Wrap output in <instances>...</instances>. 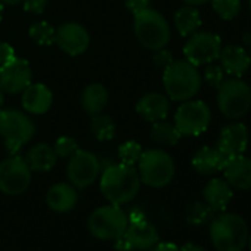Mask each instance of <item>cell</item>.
<instances>
[{
  "label": "cell",
  "instance_id": "obj_29",
  "mask_svg": "<svg viewBox=\"0 0 251 251\" xmlns=\"http://www.w3.org/2000/svg\"><path fill=\"white\" fill-rule=\"evenodd\" d=\"M214 210L208 207L205 202L201 201H194L188 208H186V222L192 226H201L210 222L214 217Z\"/></svg>",
  "mask_w": 251,
  "mask_h": 251
},
{
  "label": "cell",
  "instance_id": "obj_16",
  "mask_svg": "<svg viewBox=\"0 0 251 251\" xmlns=\"http://www.w3.org/2000/svg\"><path fill=\"white\" fill-rule=\"evenodd\" d=\"M123 238L127 241L130 251H148L160 241L157 227L145 217L138 220H129L127 229H126Z\"/></svg>",
  "mask_w": 251,
  "mask_h": 251
},
{
  "label": "cell",
  "instance_id": "obj_27",
  "mask_svg": "<svg viewBox=\"0 0 251 251\" xmlns=\"http://www.w3.org/2000/svg\"><path fill=\"white\" fill-rule=\"evenodd\" d=\"M150 138L152 142L163 145V147H175L182 139L180 132L175 126V123H169L166 120H160L152 123V127L150 132Z\"/></svg>",
  "mask_w": 251,
  "mask_h": 251
},
{
  "label": "cell",
  "instance_id": "obj_5",
  "mask_svg": "<svg viewBox=\"0 0 251 251\" xmlns=\"http://www.w3.org/2000/svg\"><path fill=\"white\" fill-rule=\"evenodd\" d=\"M136 166L141 182L154 189L166 188L176 175L175 160L164 150L154 148L144 151Z\"/></svg>",
  "mask_w": 251,
  "mask_h": 251
},
{
  "label": "cell",
  "instance_id": "obj_8",
  "mask_svg": "<svg viewBox=\"0 0 251 251\" xmlns=\"http://www.w3.org/2000/svg\"><path fill=\"white\" fill-rule=\"evenodd\" d=\"M216 103L223 117L239 120L251 109V87L238 77L225 78L217 87Z\"/></svg>",
  "mask_w": 251,
  "mask_h": 251
},
{
  "label": "cell",
  "instance_id": "obj_25",
  "mask_svg": "<svg viewBox=\"0 0 251 251\" xmlns=\"http://www.w3.org/2000/svg\"><path fill=\"white\" fill-rule=\"evenodd\" d=\"M108 103V90L100 83H90L81 93V106L89 115L100 114Z\"/></svg>",
  "mask_w": 251,
  "mask_h": 251
},
{
  "label": "cell",
  "instance_id": "obj_34",
  "mask_svg": "<svg viewBox=\"0 0 251 251\" xmlns=\"http://www.w3.org/2000/svg\"><path fill=\"white\" fill-rule=\"evenodd\" d=\"M78 150L75 139L70 138V136H61L56 139L53 151L58 155V158H70L75 151Z\"/></svg>",
  "mask_w": 251,
  "mask_h": 251
},
{
  "label": "cell",
  "instance_id": "obj_20",
  "mask_svg": "<svg viewBox=\"0 0 251 251\" xmlns=\"http://www.w3.org/2000/svg\"><path fill=\"white\" fill-rule=\"evenodd\" d=\"M170 111V102L167 95L151 92L144 95L136 103V112L139 117L150 123H155L160 120H166Z\"/></svg>",
  "mask_w": 251,
  "mask_h": 251
},
{
  "label": "cell",
  "instance_id": "obj_12",
  "mask_svg": "<svg viewBox=\"0 0 251 251\" xmlns=\"http://www.w3.org/2000/svg\"><path fill=\"white\" fill-rule=\"evenodd\" d=\"M99 158L86 150H77L68 160L67 176L70 183L77 189H86L92 186L100 176Z\"/></svg>",
  "mask_w": 251,
  "mask_h": 251
},
{
  "label": "cell",
  "instance_id": "obj_24",
  "mask_svg": "<svg viewBox=\"0 0 251 251\" xmlns=\"http://www.w3.org/2000/svg\"><path fill=\"white\" fill-rule=\"evenodd\" d=\"M24 158L28 167L31 169V172H37V173L50 172L56 166V161H58V155L55 154L53 148L45 142L33 145L27 151V155Z\"/></svg>",
  "mask_w": 251,
  "mask_h": 251
},
{
  "label": "cell",
  "instance_id": "obj_47",
  "mask_svg": "<svg viewBox=\"0 0 251 251\" xmlns=\"http://www.w3.org/2000/svg\"><path fill=\"white\" fill-rule=\"evenodd\" d=\"M248 8H250V12H251V0H250V2H248Z\"/></svg>",
  "mask_w": 251,
  "mask_h": 251
},
{
  "label": "cell",
  "instance_id": "obj_10",
  "mask_svg": "<svg viewBox=\"0 0 251 251\" xmlns=\"http://www.w3.org/2000/svg\"><path fill=\"white\" fill-rule=\"evenodd\" d=\"M33 180V172L21 155H11L0 163V192L9 197L24 194Z\"/></svg>",
  "mask_w": 251,
  "mask_h": 251
},
{
  "label": "cell",
  "instance_id": "obj_21",
  "mask_svg": "<svg viewBox=\"0 0 251 251\" xmlns=\"http://www.w3.org/2000/svg\"><path fill=\"white\" fill-rule=\"evenodd\" d=\"M78 192L71 183H55L46 192V204L55 213H68L75 208Z\"/></svg>",
  "mask_w": 251,
  "mask_h": 251
},
{
  "label": "cell",
  "instance_id": "obj_14",
  "mask_svg": "<svg viewBox=\"0 0 251 251\" xmlns=\"http://www.w3.org/2000/svg\"><path fill=\"white\" fill-rule=\"evenodd\" d=\"M250 135L247 126L241 121L232 120L220 129L216 148L226 157L232 158L245 152L248 147Z\"/></svg>",
  "mask_w": 251,
  "mask_h": 251
},
{
  "label": "cell",
  "instance_id": "obj_38",
  "mask_svg": "<svg viewBox=\"0 0 251 251\" xmlns=\"http://www.w3.org/2000/svg\"><path fill=\"white\" fill-rule=\"evenodd\" d=\"M14 56H15L14 48L6 42H0V67L6 64L8 61H11Z\"/></svg>",
  "mask_w": 251,
  "mask_h": 251
},
{
  "label": "cell",
  "instance_id": "obj_13",
  "mask_svg": "<svg viewBox=\"0 0 251 251\" xmlns=\"http://www.w3.org/2000/svg\"><path fill=\"white\" fill-rule=\"evenodd\" d=\"M33 83V71L27 59L17 55L0 67V87L5 93H23Z\"/></svg>",
  "mask_w": 251,
  "mask_h": 251
},
{
  "label": "cell",
  "instance_id": "obj_31",
  "mask_svg": "<svg viewBox=\"0 0 251 251\" xmlns=\"http://www.w3.org/2000/svg\"><path fill=\"white\" fill-rule=\"evenodd\" d=\"M216 15L225 21L235 20L242 8L241 0H210Z\"/></svg>",
  "mask_w": 251,
  "mask_h": 251
},
{
  "label": "cell",
  "instance_id": "obj_45",
  "mask_svg": "<svg viewBox=\"0 0 251 251\" xmlns=\"http://www.w3.org/2000/svg\"><path fill=\"white\" fill-rule=\"evenodd\" d=\"M3 6H5V5H3L2 2H0V20H2V15H3Z\"/></svg>",
  "mask_w": 251,
  "mask_h": 251
},
{
  "label": "cell",
  "instance_id": "obj_7",
  "mask_svg": "<svg viewBox=\"0 0 251 251\" xmlns=\"http://www.w3.org/2000/svg\"><path fill=\"white\" fill-rule=\"evenodd\" d=\"M129 225V216L121 205L106 204L95 208L87 219L89 233L100 241H115L124 235Z\"/></svg>",
  "mask_w": 251,
  "mask_h": 251
},
{
  "label": "cell",
  "instance_id": "obj_44",
  "mask_svg": "<svg viewBox=\"0 0 251 251\" xmlns=\"http://www.w3.org/2000/svg\"><path fill=\"white\" fill-rule=\"evenodd\" d=\"M3 102H5V92L2 87H0V109H2V106H3Z\"/></svg>",
  "mask_w": 251,
  "mask_h": 251
},
{
  "label": "cell",
  "instance_id": "obj_33",
  "mask_svg": "<svg viewBox=\"0 0 251 251\" xmlns=\"http://www.w3.org/2000/svg\"><path fill=\"white\" fill-rule=\"evenodd\" d=\"M201 78L205 81V84H208L210 87L217 89L223 80H225V71L220 65H214V64H208L201 75Z\"/></svg>",
  "mask_w": 251,
  "mask_h": 251
},
{
  "label": "cell",
  "instance_id": "obj_37",
  "mask_svg": "<svg viewBox=\"0 0 251 251\" xmlns=\"http://www.w3.org/2000/svg\"><path fill=\"white\" fill-rule=\"evenodd\" d=\"M124 3H126V8H127L133 15L151 8V0H124Z\"/></svg>",
  "mask_w": 251,
  "mask_h": 251
},
{
  "label": "cell",
  "instance_id": "obj_11",
  "mask_svg": "<svg viewBox=\"0 0 251 251\" xmlns=\"http://www.w3.org/2000/svg\"><path fill=\"white\" fill-rule=\"evenodd\" d=\"M222 40L211 31H195L183 46V55L188 62L195 67H204L219 59Z\"/></svg>",
  "mask_w": 251,
  "mask_h": 251
},
{
  "label": "cell",
  "instance_id": "obj_35",
  "mask_svg": "<svg viewBox=\"0 0 251 251\" xmlns=\"http://www.w3.org/2000/svg\"><path fill=\"white\" fill-rule=\"evenodd\" d=\"M152 61H154L155 67H158L161 70H166L175 61V58H173V53L170 50H167L166 48H163V49H158V50L154 52Z\"/></svg>",
  "mask_w": 251,
  "mask_h": 251
},
{
  "label": "cell",
  "instance_id": "obj_23",
  "mask_svg": "<svg viewBox=\"0 0 251 251\" xmlns=\"http://www.w3.org/2000/svg\"><path fill=\"white\" fill-rule=\"evenodd\" d=\"M226 157L216 147H202L192 157V167L197 173L211 176L223 170Z\"/></svg>",
  "mask_w": 251,
  "mask_h": 251
},
{
  "label": "cell",
  "instance_id": "obj_28",
  "mask_svg": "<svg viewBox=\"0 0 251 251\" xmlns=\"http://www.w3.org/2000/svg\"><path fill=\"white\" fill-rule=\"evenodd\" d=\"M90 129H92L93 136L100 142L112 141L115 138V133H117V126H115L114 120L109 115L102 114V112L92 115Z\"/></svg>",
  "mask_w": 251,
  "mask_h": 251
},
{
  "label": "cell",
  "instance_id": "obj_22",
  "mask_svg": "<svg viewBox=\"0 0 251 251\" xmlns=\"http://www.w3.org/2000/svg\"><path fill=\"white\" fill-rule=\"evenodd\" d=\"M233 191L232 186L220 177H213L207 182V185L202 189V198L204 202L211 207L214 211H223L229 202L232 201Z\"/></svg>",
  "mask_w": 251,
  "mask_h": 251
},
{
  "label": "cell",
  "instance_id": "obj_3",
  "mask_svg": "<svg viewBox=\"0 0 251 251\" xmlns=\"http://www.w3.org/2000/svg\"><path fill=\"white\" fill-rule=\"evenodd\" d=\"M163 84L169 99L175 102H185L197 96L201 89L202 78L198 67L186 59L173 61L163 73Z\"/></svg>",
  "mask_w": 251,
  "mask_h": 251
},
{
  "label": "cell",
  "instance_id": "obj_15",
  "mask_svg": "<svg viewBox=\"0 0 251 251\" xmlns=\"http://www.w3.org/2000/svg\"><path fill=\"white\" fill-rule=\"evenodd\" d=\"M55 43L64 53L70 56H78L87 50L90 45V36L89 31L78 23H65L56 28Z\"/></svg>",
  "mask_w": 251,
  "mask_h": 251
},
{
  "label": "cell",
  "instance_id": "obj_39",
  "mask_svg": "<svg viewBox=\"0 0 251 251\" xmlns=\"http://www.w3.org/2000/svg\"><path fill=\"white\" fill-rule=\"evenodd\" d=\"M148 251H180L179 247L175 244V242H170V241H158L152 248H150Z\"/></svg>",
  "mask_w": 251,
  "mask_h": 251
},
{
  "label": "cell",
  "instance_id": "obj_9",
  "mask_svg": "<svg viewBox=\"0 0 251 251\" xmlns=\"http://www.w3.org/2000/svg\"><path fill=\"white\" fill-rule=\"evenodd\" d=\"M211 123L210 106L198 99H188L175 112V126L182 136H200Z\"/></svg>",
  "mask_w": 251,
  "mask_h": 251
},
{
  "label": "cell",
  "instance_id": "obj_43",
  "mask_svg": "<svg viewBox=\"0 0 251 251\" xmlns=\"http://www.w3.org/2000/svg\"><path fill=\"white\" fill-rule=\"evenodd\" d=\"M3 5H8V6H17L20 3H23V0H0Z\"/></svg>",
  "mask_w": 251,
  "mask_h": 251
},
{
  "label": "cell",
  "instance_id": "obj_32",
  "mask_svg": "<svg viewBox=\"0 0 251 251\" xmlns=\"http://www.w3.org/2000/svg\"><path fill=\"white\" fill-rule=\"evenodd\" d=\"M144 150L142 147L136 142V141H127L120 145L118 148V158H120V163L121 164H126V166H136L141 155H142Z\"/></svg>",
  "mask_w": 251,
  "mask_h": 251
},
{
  "label": "cell",
  "instance_id": "obj_40",
  "mask_svg": "<svg viewBox=\"0 0 251 251\" xmlns=\"http://www.w3.org/2000/svg\"><path fill=\"white\" fill-rule=\"evenodd\" d=\"M179 250H180V251H207L204 247H201V245H198V244H195V242H186V244H183Z\"/></svg>",
  "mask_w": 251,
  "mask_h": 251
},
{
  "label": "cell",
  "instance_id": "obj_41",
  "mask_svg": "<svg viewBox=\"0 0 251 251\" xmlns=\"http://www.w3.org/2000/svg\"><path fill=\"white\" fill-rule=\"evenodd\" d=\"M185 2V5H189V6H201V5H205V3H208L210 0H183Z\"/></svg>",
  "mask_w": 251,
  "mask_h": 251
},
{
  "label": "cell",
  "instance_id": "obj_18",
  "mask_svg": "<svg viewBox=\"0 0 251 251\" xmlns=\"http://www.w3.org/2000/svg\"><path fill=\"white\" fill-rule=\"evenodd\" d=\"M220 67L225 74L241 78L251 67V56L244 46L239 45H227L222 48L220 55Z\"/></svg>",
  "mask_w": 251,
  "mask_h": 251
},
{
  "label": "cell",
  "instance_id": "obj_4",
  "mask_svg": "<svg viewBox=\"0 0 251 251\" xmlns=\"http://www.w3.org/2000/svg\"><path fill=\"white\" fill-rule=\"evenodd\" d=\"M36 133L34 121L23 111L0 109V138L11 155H17Z\"/></svg>",
  "mask_w": 251,
  "mask_h": 251
},
{
  "label": "cell",
  "instance_id": "obj_26",
  "mask_svg": "<svg viewBox=\"0 0 251 251\" xmlns=\"http://www.w3.org/2000/svg\"><path fill=\"white\" fill-rule=\"evenodd\" d=\"M173 21H175V27H176L177 33L182 37H189L191 34L198 31V28L202 24L200 11L195 6H189V5L179 8L175 12Z\"/></svg>",
  "mask_w": 251,
  "mask_h": 251
},
{
  "label": "cell",
  "instance_id": "obj_46",
  "mask_svg": "<svg viewBox=\"0 0 251 251\" xmlns=\"http://www.w3.org/2000/svg\"><path fill=\"white\" fill-rule=\"evenodd\" d=\"M247 244H248V247H250V251H251V235L248 236V242H247Z\"/></svg>",
  "mask_w": 251,
  "mask_h": 251
},
{
  "label": "cell",
  "instance_id": "obj_36",
  "mask_svg": "<svg viewBox=\"0 0 251 251\" xmlns=\"http://www.w3.org/2000/svg\"><path fill=\"white\" fill-rule=\"evenodd\" d=\"M48 0H23V8L28 14L40 15L45 12Z\"/></svg>",
  "mask_w": 251,
  "mask_h": 251
},
{
  "label": "cell",
  "instance_id": "obj_1",
  "mask_svg": "<svg viewBox=\"0 0 251 251\" xmlns=\"http://www.w3.org/2000/svg\"><path fill=\"white\" fill-rule=\"evenodd\" d=\"M141 177L133 166L111 164L100 172L99 188L109 204L124 205L130 202L141 189Z\"/></svg>",
  "mask_w": 251,
  "mask_h": 251
},
{
  "label": "cell",
  "instance_id": "obj_19",
  "mask_svg": "<svg viewBox=\"0 0 251 251\" xmlns=\"http://www.w3.org/2000/svg\"><path fill=\"white\" fill-rule=\"evenodd\" d=\"M52 103H53V93L43 83H31L21 93V105L25 109V112L42 115L50 109Z\"/></svg>",
  "mask_w": 251,
  "mask_h": 251
},
{
  "label": "cell",
  "instance_id": "obj_2",
  "mask_svg": "<svg viewBox=\"0 0 251 251\" xmlns=\"http://www.w3.org/2000/svg\"><path fill=\"white\" fill-rule=\"evenodd\" d=\"M248 236V225L236 213L220 211L210 220V241L216 251H242Z\"/></svg>",
  "mask_w": 251,
  "mask_h": 251
},
{
  "label": "cell",
  "instance_id": "obj_42",
  "mask_svg": "<svg viewBox=\"0 0 251 251\" xmlns=\"http://www.w3.org/2000/svg\"><path fill=\"white\" fill-rule=\"evenodd\" d=\"M242 42H244V46L251 48V31H244L242 33Z\"/></svg>",
  "mask_w": 251,
  "mask_h": 251
},
{
  "label": "cell",
  "instance_id": "obj_30",
  "mask_svg": "<svg viewBox=\"0 0 251 251\" xmlns=\"http://www.w3.org/2000/svg\"><path fill=\"white\" fill-rule=\"evenodd\" d=\"M30 39L40 46H50L55 43L56 30L46 21H39L33 24L28 30Z\"/></svg>",
  "mask_w": 251,
  "mask_h": 251
},
{
  "label": "cell",
  "instance_id": "obj_17",
  "mask_svg": "<svg viewBox=\"0 0 251 251\" xmlns=\"http://www.w3.org/2000/svg\"><path fill=\"white\" fill-rule=\"evenodd\" d=\"M225 180L235 189L248 191L251 189V158L241 154L227 158L223 167Z\"/></svg>",
  "mask_w": 251,
  "mask_h": 251
},
{
  "label": "cell",
  "instance_id": "obj_6",
  "mask_svg": "<svg viewBox=\"0 0 251 251\" xmlns=\"http://www.w3.org/2000/svg\"><path fill=\"white\" fill-rule=\"evenodd\" d=\"M133 17V31L141 46L155 52L169 45L172 30L167 20L158 11L150 8Z\"/></svg>",
  "mask_w": 251,
  "mask_h": 251
}]
</instances>
